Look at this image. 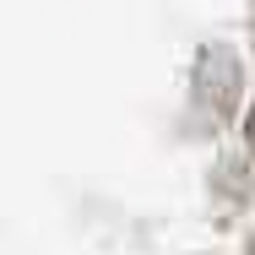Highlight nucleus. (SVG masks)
<instances>
[{"label":"nucleus","mask_w":255,"mask_h":255,"mask_svg":"<svg viewBox=\"0 0 255 255\" xmlns=\"http://www.w3.org/2000/svg\"><path fill=\"white\" fill-rule=\"evenodd\" d=\"M250 147H255V120H250Z\"/></svg>","instance_id":"nucleus-1"}]
</instances>
